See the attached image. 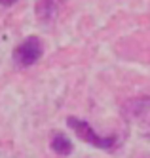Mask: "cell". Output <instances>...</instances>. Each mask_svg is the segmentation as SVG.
<instances>
[{
    "label": "cell",
    "instance_id": "obj_1",
    "mask_svg": "<svg viewBox=\"0 0 150 158\" xmlns=\"http://www.w3.org/2000/svg\"><path fill=\"white\" fill-rule=\"evenodd\" d=\"M67 124L71 126V130L78 135L80 139L86 141V143H89L91 147H97V149H103V151H108V149H114V147H116V137H114V135H99L82 118L68 116L67 118Z\"/></svg>",
    "mask_w": 150,
    "mask_h": 158
},
{
    "label": "cell",
    "instance_id": "obj_2",
    "mask_svg": "<svg viewBox=\"0 0 150 158\" xmlns=\"http://www.w3.org/2000/svg\"><path fill=\"white\" fill-rule=\"evenodd\" d=\"M44 53V42L40 36H27L23 42H19L11 57L17 67H30L34 65Z\"/></svg>",
    "mask_w": 150,
    "mask_h": 158
},
{
    "label": "cell",
    "instance_id": "obj_3",
    "mask_svg": "<svg viewBox=\"0 0 150 158\" xmlns=\"http://www.w3.org/2000/svg\"><path fill=\"white\" fill-rule=\"evenodd\" d=\"M50 145H51V151L57 152V154H61V156H68V154L72 152V143L63 133H53Z\"/></svg>",
    "mask_w": 150,
    "mask_h": 158
},
{
    "label": "cell",
    "instance_id": "obj_4",
    "mask_svg": "<svg viewBox=\"0 0 150 158\" xmlns=\"http://www.w3.org/2000/svg\"><path fill=\"white\" fill-rule=\"evenodd\" d=\"M0 2H2V4H14L15 0H0Z\"/></svg>",
    "mask_w": 150,
    "mask_h": 158
}]
</instances>
